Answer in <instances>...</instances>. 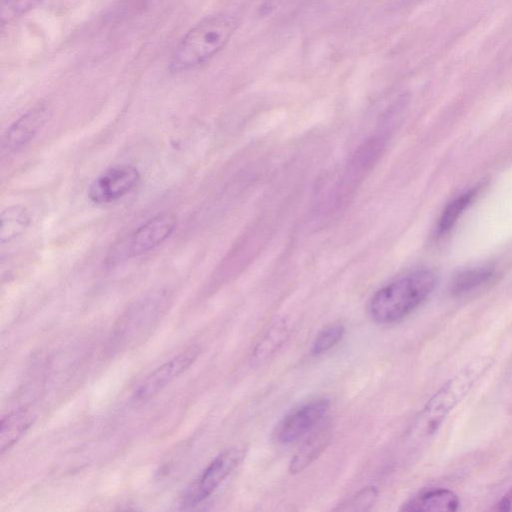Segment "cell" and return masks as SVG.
Segmentation results:
<instances>
[{"label":"cell","mask_w":512,"mask_h":512,"mask_svg":"<svg viewBox=\"0 0 512 512\" xmlns=\"http://www.w3.org/2000/svg\"><path fill=\"white\" fill-rule=\"evenodd\" d=\"M491 363L492 360L488 357L475 359L445 382L417 414L408 431L409 440L419 443L433 436L447 416L489 369Z\"/></svg>","instance_id":"6da1fadb"},{"label":"cell","mask_w":512,"mask_h":512,"mask_svg":"<svg viewBox=\"0 0 512 512\" xmlns=\"http://www.w3.org/2000/svg\"><path fill=\"white\" fill-rule=\"evenodd\" d=\"M436 283L437 276L429 269L405 274L373 294L368 303V314L379 324L399 322L429 298Z\"/></svg>","instance_id":"7a4b0ae2"},{"label":"cell","mask_w":512,"mask_h":512,"mask_svg":"<svg viewBox=\"0 0 512 512\" xmlns=\"http://www.w3.org/2000/svg\"><path fill=\"white\" fill-rule=\"evenodd\" d=\"M235 27V20L227 15H215L202 20L176 46L171 58V69L185 71L208 61L226 45Z\"/></svg>","instance_id":"3957f363"},{"label":"cell","mask_w":512,"mask_h":512,"mask_svg":"<svg viewBox=\"0 0 512 512\" xmlns=\"http://www.w3.org/2000/svg\"><path fill=\"white\" fill-rule=\"evenodd\" d=\"M243 457V450L229 448L217 455L183 496V505H196L209 497L234 470Z\"/></svg>","instance_id":"277c9868"},{"label":"cell","mask_w":512,"mask_h":512,"mask_svg":"<svg viewBox=\"0 0 512 512\" xmlns=\"http://www.w3.org/2000/svg\"><path fill=\"white\" fill-rule=\"evenodd\" d=\"M329 409L327 399L309 401L288 413L276 426V442L289 445L311 433L323 420Z\"/></svg>","instance_id":"5b68a950"},{"label":"cell","mask_w":512,"mask_h":512,"mask_svg":"<svg viewBox=\"0 0 512 512\" xmlns=\"http://www.w3.org/2000/svg\"><path fill=\"white\" fill-rule=\"evenodd\" d=\"M140 180V173L130 165L110 168L89 186V198L97 204L116 201L132 191Z\"/></svg>","instance_id":"8992f818"},{"label":"cell","mask_w":512,"mask_h":512,"mask_svg":"<svg viewBox=\"0 0 512 512\" xmlns=\"http://www.w3.org/2000/svg\"><path fill=\"white\" fill-rule=\"evenodd\" d=\"M199 352L197 346L190 347L159 366L139 385L134 398L146 401L158 394L195 361Z\"/></svg>","instance_id":"52a82bcc"},{"label":"cell","mask_w":512,"mask_h":512,"mask_svg":"<svg viewBox=\"0 0 512 512\" xmlns=\"http://www.w3.org/2000/svg\"><path fill=\"white\" fill-rule=\"evenodd\" d=\"M51 116L47 104L39 103L18 117L6 130L2 145L10 153L25 148L44 127Z\"/></svg>","instance_id":"ba28073f"},{"label":"cell","mask_w":512,"mask_h":512,"mask_svg":"<svg viewBox=\"0 0 512 512\" xmlns=\"http://www.w3.org/2000/svg\"><path fill=\"white\" fill-rule=\"evenodd\" d=\"M175 226L176 218L171 213H161L147 220L131 235L129 255L138 257L155 249L169 238Z\"/></svg>","instance_id":"9c48e42d"},{"label":"cell","mask_w":512,"mask_h":512,"mask_svg":"<svg viewBox=\"0 0 512 512\" xmlns=\"http://www.w3.org/2000/svg\"><path fill=\"white\" fill-rule=\"evenodd\" d=\"M460 507V500L447 488L423 490L403 503L401 510L410 512H454Z\"/></svg>","instance_id":"30bf717a"},{"label":"cell","mask_w":512,"mask_h":512,"mask_svg":"<svg viewBox=\"0 0 512 512\" xmlns=\"http://www.w3.org/2000/svg\"><path fill=\"white\" fill-rule=\"evenodd\" d=\"M331 439L329 425H322L314 429L299 450L295 453L289 464L291 473L296 474L306 469L326 449Z\"/></svg>","instance_id":"8fae6325"},{"label":"cell","mask_w":512,"mask_h":512,"mask_svg":"<svg viewBox=\"0 0 512 512\" xmlns=\"http://www.w3.org/2000/svg\"><path fill=\"white\" fill-rule=\"evenodd\" d=\"M33 422L32 415L26 410H18L10 413L1 420L0 450L12 447L15 442L27 431Z\"/></svg>","instance_id":"7c38bea8"},{"label":"cell","mask_w":512,"mask_h":512,"mask_svg":"<svg viewBox=\"0 0 512 512\" xmlns=\"http://www.w3.org/2000/svg\"><path fill=\"white\" fill-rule=\"evenodd\" d=\"M0 241L2 244L19 237L31 222L28 210L21 205H13L1 213Z\"/></svg>","instance_id":"4fadbf2b"},{"label":"cell","mask_w":512,"mask_h":512,"mask_svg":"<svg viewBox=\"0 0 512 512\" xmlns=\"http://www.w3.org/2000/svg\"><path fill=\"white\" fill-rule=\"evenodd\" d=\"M494 271L487 267H477L458 273L451 284V292L455 296L470 294L492 281Z\"/></svg>","instance_id":"5bb4252c"},{"label":"cell","mask_w":512,"mask_h":512,"mask_svg":"<svg viewBox=\"0 0 512 512\" xmlns=\"http://www.w3.org/2000/svg\"><path fill=\"white\" fill-rule=\"evenodd\" d=\"M288 335V327L283 322L273 324L253 351V360L257 362L265 361L285 342Z\"/></svg>","instance_id":"9a60e30c"},{"label":"cell","mask_w":512,"mask_h":512,"mask_svg":"<svg viewBox=\"0 0 512 512\" xmlns=\"http://www.w3.org/2000/svg\"><path fill=\"white\" fill-rule=\"evenodd\" d=\"M475 194L476 190H469L455 198L446 206L438 223L437 230L439 235H442L452 229V227L457 222V220L464 212V210L467 208Z\"/></svg>","instance_id":"2e32d148"},{"label":"cell","mask_w":512,"mask_h":512,"mask_svg":"<svg viewBox=\"0 0 512 512\" xmlns=\"http://www.w3.org/2000/svg\"><path fill=\"white\" fill-rule=\"evenodd\" d=\"M345 326L335 322L323 328L315 337L311 346V354L321 355L332 349L343 337Z\"/></svg>","instance_id":"e0dca14e"},{"label":"cell","mask_w":512,"mask_h":512,"mask_svg":"<svg viewBox=\"0 0 512 512\" xmlns=\"http://www.w3.org/2000/svg\"><path fill=\"white\" fill-rule=\"evenodd\" d=\"M378 491L375 487L369 486L363 488L350 499L339 505L337 510L341 511H366L375 503Z\"/></svg>","instance_id":"ac0fdd59"},{"label":"cell","mask_w":512,"mask_h":512,"mask_svg":"<svg viewBox=\"0 0 512 512\" xmlns=\"http://www.w3.org/2000/svg\"><path fill=\"white\" fill-rule=\"evenodd\" d=\"M41 0H4L2 4V21H9L33 9Z\"/></svg>","instance_id":"d6986e66"},{"label":"cell","mask_w":512,"mask_h":512,"mask_svg":"<svg viewBox=\"0 0 512 512\" xmlns=\"http://www.w3.org/2000/svg\"><path fill=\"white\" fill-rule=\"evenodd\" d=\"M497 510L512 511V489H510L497 503Z\"/></svg>","instance_id":"ffe728a7"}]
</instances>
